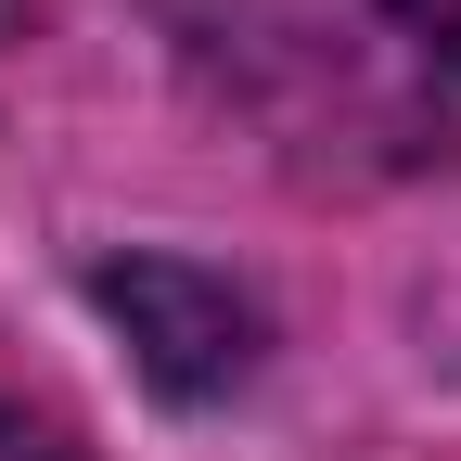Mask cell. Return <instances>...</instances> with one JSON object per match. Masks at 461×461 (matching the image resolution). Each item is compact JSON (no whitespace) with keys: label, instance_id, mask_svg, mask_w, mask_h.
Returning a JSON list of instances; mask_svg holds the SVG:
<instances>
[{"label":"cell","instance_id":"cell-1","mask_svg":"<svg viewBox=\"0 0 461 461\" xmlns=\"http://www.w3.org/2000/svg\"><path fill=\"white\" fill-rule=\"evenodd\" d=\"M90 295H103L115 333L141 346V372L167 397H218V384L257 372V308L230 295L218 269H193V257H103Z\"/></svg>","mask_w":461,"mask_h":461},{"label":"cell","instance_id":"cell-2","mask_svg":"<svg viewBox=\"0 0 461 461\" xmlns=\"http://www.w3.org/2000/svg\"><path fill=\"white\" fill-rule=\"evenodd\" d=\"M384 14H397V26H411L423 51H448V65H461V0H384Z\"/></svg>","mask_w":461,"mask_h":461},{"label":"cell","instance_id":"cell-3","mask_svg":"<svg viewBox=\"0 0 461 461\" xmlns=\"http://www.w3.org/2000/svg\"><path fill=\"white\" fill-rule=\"evenodd\" d=\"M0 461H65V436L26 423V411H0Z\"/></svg>","mask_w":461,"mask_h":461}]
</instances>
